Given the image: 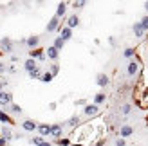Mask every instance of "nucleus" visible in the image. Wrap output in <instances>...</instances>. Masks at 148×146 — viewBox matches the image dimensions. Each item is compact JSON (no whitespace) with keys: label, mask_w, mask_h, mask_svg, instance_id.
<instances>
[{"label":"nucleus","mask_w":148,"mask_h":146,"mask_svg":"<svg viewBox=\"0 0 148 146\" xmlns=\"http://www.w3.org/2000/svg\"><path fill=\"white\" fill-rule=\"evenodd\" d=\"M67 126L65 123H54V125H51V137H54V139H62L63 137V128Z\"/></svg>","instance_id":"obj_1"},{"label":"nucleus","mask_w":148,"mask_h":146,"mask_svg":"<svg viewBox=\"0 0 148 146\" xmlns=\"http://www.w3.org/2000/svg\"><path fill=\"white\" fill-rule=\"evenodd\" d=\"M0 50H2V54L4 53H7V54H11L13 53V40L11 38H2L0 40Z\"/></svg>","instance_id":"obj_2"},{"label":"nucleus","mask_w":148,"mask_h":146,"mask_svg":"<svg viewBox=\"0 0 148 146\" xmlns=\"http://www.w3.org/2000/svg\"><path fill=\"white\" fill-rule=\"evenodd\" d=\"M139 70H141V65H139V61H137V60H132V61L127 65V74H128L130 78H134Z\"/></svg>","instance_id":"obj_3"},{"label":"nucleus","mask_w":148,"mask_h":146,"mask_svg":"<svg viewBox=\"0 0 148 146\" xmlns=\"http://www.w3.org/2000/svg\"><path fill=\"white\" fill-rule=\"evenodd\" d=\"M83 114L87 115V117H94V115L99 114V106L94 105V103H88L87 106H83Z\"/></svg>","instance_id":"obj_4"},{"label":"nucleus","mask_w":148,"mask_h":146,"mask_svg":"<svg viewBox=\"0 0 148 146\" xmlns=\"http://www.w3.org/2000/svg\"><path fill=\"white\" fill-rule=\"evenodd\" d=\"M60 27H62V22H60V18H58L56 14H54V16L49 20V24H47L45 29H47V33H54L56 29H60Z\"/></svg>","instance_id":"obj_5"},{"label":"nucleus","mask_w":148,"mask_h":146,"mask_svg":"<svg viewBox=\"0 0 148 146\" xmlns=\"http://www.w3.org/2000/svg\"><path fill=\"white\" fill-rule=\"evenodd\" d=\"M29 58H31V60H38V61H43L45 60V53H43L42 49H33V50H29Z\"/></svg>","instance_id":"obj_6"},{"label":"nucleus","mask_w":148,"mask_h":146,"mask_svg":"<svg viewBox=\"0 0 148 146\" xmlns=\"http://www.w3.org/2000/svg\"><path fill=\"white\" fill-rule=\"evenodd\" d=\"M11 103H13V94L4 90L2 94H0V105H2V106H9Z\"/></svg>","instance_id":"obj_7"},{"label":"nucleus","mask_w":148,"mask_h":146,"mask_svg":"<svg viewBox=\"0 0 148 146\" xmlns=\"http://www.w3.org/2000/svg\"><path fill=\"white\" fill-rule=\"evenodd\" d=\"M96 83H98L101 89H105V87H108V85H110V78L105 74V72H101V74L96 76Z\"/></svg>","instance_id":"obj_8"},{"label":"nucleus","mask_w":148,"mask_h":146,"mask_svg":"<svg viewBox=\"0 0 148 146\" xmlns=\"http://www.w3.org/2000/svg\"><path fill=\"white\" fill-rule=\"evenodd\" d=\"M60 38H62L63 42H69V40L72 38V29H69L67 25H62V27H60Z\"/></svg>","instance_id":"obj_9"},{"label":"nucleus","mask_w":148,"mask_h":146,"mask_svg":"<svg viewBox=\"0 0 148 146\" xmlns=\"http://www.w3.org/2000/svg\"><path fill=\"white\" fill-rule=\"evenodd\" d=\"M45 56L49 58V60L56 61V60H58V56H60V50H58L56 47H53V45H51V47H47V49H45Z\"/></svg>","instance_id":"obj_10"},{"label":"nucleus","mask_w":148,"mask_h":146,"mask_svg":"<svg viewBox=\"0 0 148 146\" xmlns=\"http://www.w3.org/2000/svg\"><path fill=\"white\" fill-rule=\"evenodd\" d=\"M25 45L29 47V49H38V45H40V36H36V34H33V36H29L27 38V43Z\"/></svg>","instance_id":"obj_11"},{"label":"nucleus","mask_w":148,"mask_h":146,"mask_svg":"<svg viewBox=\"0 0 148 146\" xmlns=\"http://www.w3.org/2000/svg\"><path fill=\"white\" fill-rule=\"evenodd\" d=\"M22 128H24L25 132H34V130H38V123H34L31 119H25L22 123Z\"/></svg>","instance_id":"obj_12"},{"label":"nucleus","mask_w":148,"mask_h":146,"mask_svg":"<svg viewBox=\"0 0 148 146\" xmlns=\"http://www.w3.org/2000/svg\"><path fill=\"white\" fill-rule=\"evenodd\" d=\"M132 31H134V36H136V38H137V40H141V38H143V36H145V33H146V31H145V29L141 27V24H139V22H136V24H134V25H132Z\"/></svg>","instance_id":"obj_13"},{"label":"nucleus","mask_w":148,"mask_h":146,"mask_svg":"<svg viewBox=\"0 0 148 146\" xmlns=\"http://www.w3.org/2000/svg\"><path fill=\"white\" fill-rule=\"evenodd\" d=\"M38 134L42 137H49L51 135V125H47V123H40L38 125Z\"/></svg>","instance_id":"obj_14"},{"label":"nucleus","mask_w":148,"mask_h":146,"mask_svg":"<svg viewBox=\"0 0 148 146\" xmlns=\"http://www.w3.org/2000/svg\"><path fill=\"white\" fill-rule=\"evenodd\" d=\"M24 69L27 72H33L34 69H38V63H36V60H31V58H27V60L24 61Z\"/></svg>","instance_id":"obj_15"},{"label":"nucleus","mask_w":148,"mask_h":146,"mask_svg":"<svg viewBox=\"0 0 148 146\" xmlns=\"http://www.w3.org/2000/svg\"><path fill=\"white\" fill-rule=\"evenodd\" d=\"M137 105L143 108V110H146L148 108V90H145L143 94H141V98L137 99Z\"/></svg>","instance_id":"obj_16"},{"label":"nucleus","mask_w":148,"mask_h":146,"mask_svg":"<svg viewBox=\"0 0 148 146\" xmlns=\"http://www.w3.org/2000/svg\"><path fill=\"white\" fill-rule=\"evenodd\" d=\"M132 134H134V128H132L130 125H123L121 130H119V135L123 137V139H125V137H130Z\"/></svg>","instance_id":"obj_17"},{"label":"nucleus","mask_w":148,"mask_h":146,"mask_svg":"<svg viewBox=\"0 0 148 146\" xmlns=\"http://www.w3.org/2000/svg\"><path fill=\"white\" fill-rule=\"evenodd\" d=\"M78 25H79L78 14H71V16L67 18V27H69V29H74V27H78Z\"/></svg>","instance_id":"obj_18"},{"label":"nucleus","mask_w":148,"mask_h":146,"mask_svg":"<svg viewBox=\"0 0 148 146\" xmlns=\"http://www.w3.org/2000/svg\"><path fill=\"white\" fill-rule=\"evenodd\" d=\"M65 13H67V4H65V2H60V4H58V7H56V16H58V18H63Z\"/></svg>","instance_id":"obj_19"},{"label":"nucleus","mask_w":148,"mask_h":146,"mask_svg":"<svg viewBox=\"0 0 148 146\" xmlns=\"http://www.w3.org/2000/svg\"><path fill=\"white\" fill-rule=\"evenodd\" d=\"M65 123H67V126H71V128H78L81 125V119H79V115H72V117Z\"/></svg>","instance_id":"obj_20"},{"label":"nucleus","mask_w":148,"mask_h":146,"mask_svg":"<svg viewBox=\"0 0 148 146\" xmlns=\"http://www.w3.org/2000/svg\"><path fill=\"white\" fill-rule=\"evenodd\" d=\"M2 137H4V139H5L7 143H9V141H13V139H14V135H13V132H11V130L7 128V126H4V128H2Z\"/></svg>","instance_id":"obj_21"},{"label":"nucleus","mask_w":148,"mask_h":146,"mask_svg":"<svg viewBox=\"0 0 148 146\" xmlns=\"http://www.w3.org/2000/svg\"><path fill=\"white\" fill-rule=\"evenodd\" d=\"M107 101V94H103V92H99V94H96L94 96V105H101V103H105Z\"/></svg>","instance_id":"obj_22"},{"label":"nucleus","mask_w":148,"mask_h":146,"mask_svg":"<svg viewBox=\"0 0 148 146\" xmlns=\"http://www.w3.org/2000/svg\"><path fill=\"white\" fill-rule=\"evenodd\" d=\"M53 47H56L58 50H62V49L65 47V42L60 38V36H56V38H54V42H53Z\"/></svg>","instance_id":"obj_23"},{"label":"nucleus","mask_w":148,"mask_h":146,"mask_svg":"<svg viewBox=\"0 0 148 146\" xmlns=\"http://www.w3.org/2000/svg\"><path fill=\"white\" fill-rule=\"evenodd\" d=\"M9 112L14 114V115H18V114H22V106L16 105V103H11V105H9Z\"/></svg>","instance_id":"obj_24"},{"label":"nucleus","mask_w":148,"mask_h":146,"mask_svg":"<svg viewBox=\"0 0 148 146\" xmlns=\"http://www.w3.org/2000/svg\"><path fill=\"white\" fill-rule=\"evenodd\" d=\"M29 76H31L33 79H42V76H43V72H42V69L38 67V69H34L33 72H29Z\"/></svg>","instance_id":"obj_25"},{"label":"nucleus","mask_w":148,"mask_h":146,"mask_svg":"<svg viewBox=\"0 0 148 146\" xmlns=\"http://www.w3.org/2000/svg\"><path fill=\"white\" fill-rule=\"evenodd\" d=\"M53 79H54V76H53V74H51V72L47 70V72H43V76H42L40 81H43V83H51Z\"/></svg>","instance_id":"obj_26"},{"label":"nucleus","mask_w":148,"mask_h":146,"mask_svg":"<svg viewBox=\"0 0 148 146\" xmlns=\"http://www.w3.org/2000/svg\"><path fill=\"white\" fill-rule=\"evenodd\" d=\"M123 56H125V58H134V56H136V49L127 47V49L123 50Z\"/></svg>","instance_id":"obj_27"},{"label":"nucleus","mask_w":148,"mask_h":146,"mask_svg":"<svg viewBox=\"0 0 148 146\" xmlns=\"http://www.w3.org/2000/svg\"><path fill=\"white\" fill-rule=\"evenodd\" d=\"M130 112H132V105H128V103H125V105L121 106V114H123V115H128Z\"/></svg>","instance_id":"obj_28"},{"label":"nucleus","mask_w":148,"mask_h":146,"mask_svg":"<svg viewBox=\"0 0 148 146\" xmlns=\"http://www.w3.org/2000/svg\"><path fill=\"white\" fill-rule=\"evenodd\" d=\"M0 121H2V123H9V125L13 123V119H11V117H9V115H7L5 112H0Z\"/></svg>","instance_id":"obj_29"},{"label":"nucleus","mask_w":148,"mask_h":146,"mask_svg":"<svg viewBox=\"0 0 148 146\" xmlns=\"http://www.w3.org/2000/svg\"><path fill=\"white\" fill-rule=\"evenodd\" d=\"M139 24H141V27L145 29V31H148V14H145V16L139 20Z\"/></svg>","instance_id":"obj_30"},{"label":"nucleus","mask_w":148,"mask_h":146,"mask_svg":"<svg viewBox=\"0 0 148 146\" xmlns=\"http://www.w3.org/2000/svg\"><path fill=\"white\" fill-rule=\"evenodd\" d=\"M49 72H51V74H53V76H56L58 72H60V65H58V63H54V65H51V69H49Z\"/></svg>","instance_id":"obj_31"},{"label":"nucleus","mask_w":148,"mask_h":146,"mask_svg":"<svg viewBox=\"0 0 148 146\" xmlns=\"http://www.w3.org/2000/svg\"><path fill=\"white\" fill-rule=\"evenodd\" d=\"M56 143L60 146H71V139H67V137H62V139H58Z\"/></svg>","instance_id":"obj_32"},{"label":"nucleus","mask_w":148,"mask_h":146,"mask_svg":"<svg viewBox=\"0 0 148 146\" xmlns=\"http://www.w3.org/2000/svg\"><path fill=\"white\" fill-rule=\"evenodd\" d=\"M31 143L38 146V144H42V143H43V137H42V135H38V137H33V139H31Z\"/></svg>","instance_id":"obj_33"},{"label":"nucleus","mask_w":148,"mask_h":146,"mask_svg":"<svg viewBox=\"0 0 148 146\" xmlns=\"http://www.w3.org/2000/svg\"><path fill=\"white\" fill-rule=\"evenodd\" d=\"M85 4H87V2H83V0H81V2H74L72 7H74V9H81V7H83Z\"/></svg>","instance_id":"obj_34"},{"label":"nucleus","mask_w":148,"mask_h":146,"mask_svg":"<svg viewBox=\"0 0 148 146\" xmlns=\"http://www.w3.org/2000/svg\"><path fill=\"white\" fill-rule=\"evenodd\" d=\"M5 70H7V65L0 61V76H4V74H5Z\"/></svg>","instance_id":"obj_35"},{"label":"nucleus","mask_w":148,"mask_h":146,"mask_svg":"<svg viewBox=\"0 0 148 146\" xmlns=\"http://www.w3.org/2000/svg\"><path fill=\"white\" fill-rule=\"evenodd\" d=\"M5 87H7V81H5V79H0V94L5 90Z\"/></svg>","instance_id":"obj_36"},{"label":"nucleus","mask_w":148,"mask_h":146,"mask_svg":"<svg viewBox=\"0 0 148 146\" xmlns=\"http://www.w3.org/2000/svg\"><path fill=\"white\" fill-rule=\"evenodd\" d=\"M127 144V141L123 139V137H119V139H116V146H125Z\"/></svg>","instance_id":"obj_37"},{"label":"nucleus","mask_w":148,"mask_h":146,"mask_svg":"<svg viewBox=\"0 0 148 146\" xmlns=\"http://www.w3.org/2000/svg\"><path fill=\"white\" fill-rule=\"evenodd\" d=\"M76 105H81V106H87V101H85V99H78V101H76Z\"/></svg>","instance_id":"obj_38"},{"label":"nucleus","mask_w":148,"mask_h":146,"mask_svg":"<svg viewBox=\"0 0 148 146\" xmlns=\"http://www.w3.org/2000/svg\"><path fill=\"white\" fill-rule=\"evenodd\" d=\"M56 106H58V103L53 101V103H49V110H56Z\"/></svg>","instance_id":"obj_39"},{"label":"nucleus","mask_w":148,"mask_h":146,"mask_svg":"<svg viewBox=\"0 0 148 146\" xmlns=\"http://www.w3.org/2000/svg\"><path fill=\"white\" fill-rule=\"evenodd\" d=\"M0 146H7V141L4 139V137H0Z\"/></svg>","instance_id":"obj_40"},{"label":"nucleus","mask_w":148,"mask_h":146,"mask_svg":"<svg viewBox=\"0 0 148 146\" xmlns=\"http://www.w3.org/2000/svg\"><path fill=\"white\" fill-rule=\"evenodd\" d=\"M108 43H110V45H116V40L112 38V36H108Z\"/></svg>","instance_id":"obj_41"},{"label":"nucleus","mask_w":148,"mask_h":146,"mask_svg":"<svg viewBox=\"0 0 148 146\" xmlns=\"http://www.w3.org/2000/svg\"><path fill=\"white\" fill-rule=\"evenodd\" d=\"M38 146H53V144H51V143H47V141H43L42 144H38Z\"/></svg>","instance_id":"obj_42"},{"label":"nucleus","mask_w":148,"mask_h":146,"mask_svg":"<svg viewBox=\"0 0 148 146\" xmlns=\"http://www.w3.org/2000/svg\"><path fill=\"white\" fill-rule=\"evenodd\" d=\"M145 9H148V2H145Z\"/></svg>","instance_id":"obj_43"},{"label":"nucleus","mask_w":148,"mask_h":146,"mask_svg":"<svg viewBox=\"0 0 148 146\" xmlns=\"http://www.w3.org/2000/svg\"><path fill=\"white\" fill-rule=\"evenodd\" d=\"M0 56H2V50H0Z\"/></svg>","instance_id":"obj_44"}]
</instances>
